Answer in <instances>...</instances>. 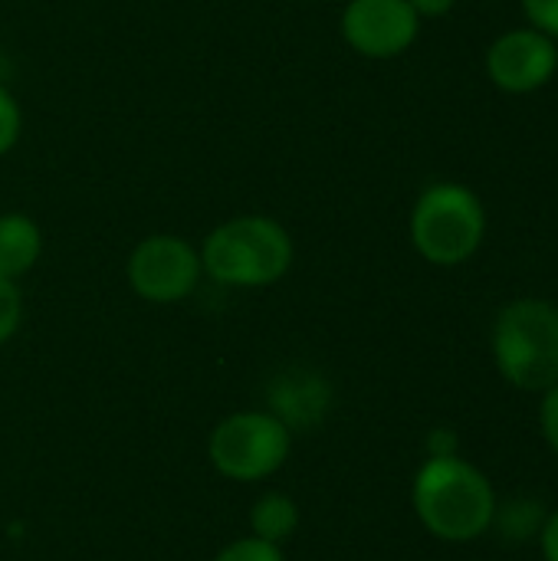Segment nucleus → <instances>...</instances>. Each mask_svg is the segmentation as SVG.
<instances>
[{
    "label": "nucleus",
    "instance_id": "f257e3e1",
    "mask_svg": "<svg viewBox=\"0 0 558 561\" xmlns=\"http://www.w3.org/2000/svg\"><path fill=\"white\" fill-rule=\"evenodd\" d=\"M414 513L421 526L441 542H474L490 533L497 519L493 483L457 457H428L414 477Z\"/></svg>",
    "mask_w": 558,
    "mask_h": 561
},
{
    "label": "nucleus",
    "instance_id": "f03ea898",
    "mask_svg": "<svg viewBox=\"0 0 558 561\" xmlns=\"http://www.w3.org/2000/svg\"><path fill=\"white\" fill-rule=\"evenodd\" d=\"M289 230L266 214H240L214 227L201 247V270L220 286H273L293 266Z\"/></svg>",
    "mask_w": 558,
    "mask_h": 561
},
{
    "label": "nucleus",
    "instance_id": "7ed1b4c3",
    "mask_svg": "<svg viewBox=\"0 0 558 561\" xmlns=\"http://www.w3.org/2000/svg\"><path fill=\"white\" fill-rule=\"evenodd\" d=\"M493 362L506 385L546 394L558 385V306L549 299H516L493 325Z\"/></svg>",
    "mask_w": 558,
    "mask_h": 561
},
{
    "label": "nucleus",
    "instance_id": "20e7f679",
    "mask_svg": "<svg viewBox=\"0 0 558 561\" xmlns=\"http://www.w3.org/2000/svg\"><path fill=\"white\" fill-rule=\"evenodd\" d=\"M483 237V201L464 184H431L411 210V243L434 266L467 263L480 250Z\"/></svg>",
    "mask_w": 558,
    "mask_h": 561
},
{
    "label": "nucleus",
    "instance_id": "39448f33",
    "mask_svg": "<svg viewBox=\"0 0 558 561\" xmlns=\"http://www.w3.org/2000/svg\"><path fill=\"white\" fill-rule=\"evenodd\" d=\"M293 434L266 411L227 417L210 437V460L230 480H266L289 457Z\"/></svg>",
    "mask_w": 558,
    "mask_h": 561
},
{
    "label": "nucleus",
    "instance_id": "423d86ee",
    "mask_svg": "<svg viewBox=\"0 0 558 561\" xmlns=\"http://www.w3.org/2000/svg\"><path fill=\"white\" fill-rule=\"evenodd\" d=\"M201 250H194L184 237L174 233H151L141 243H135L125 276L135 296L145 302H181L197 289L201 279Z\"/></svg>",
    "mask_w": 558,
    "mask_h": 561
},
{
    "label": "nucleus",
    "instance_id": "0eeeda50",
    "mask_svg": "<svg viewBox=\"0 0 558 561\" xmlns=\"http://www.w3.org/2000/svg\"><path fill=\"white\" fill-rule=\"evenodd\" d=\"M421 16L408 0H349L342 10V36L365 59H395L418 39Z\"/></svg>",
    "mask_w": 558,
    "mask_h": 561
},
{
    "label": "nucleus",
    "instance_id": "6e6552de",
    "mask_svg": "<svg viewBox=\"0 0 558 561\" xmlns=\"http://www.w3.org/2000/svg\"><path fill=\"white\" fill-rule=\"evenodd\" d=\"M558 69V46L539 30H510L487 49V76L497 89L526 95L543 89Z\"/></svg>",
    "mask_w": 558,
    "mask_h": 561
},
{
    "label": "nucleus",
    "instance_id": "1a4fd4ad",
    "mask_svg": "<svg viewBox=\"0 0 558 561\" xmlns=\"http://www.w3.org/2000/svg\"><path fill=\"white\" fill-rule=\"evenodd\" d=\"M329 404H332V388L316 371L293 368V371H283L280 378H273V385H270L273 417L289 434L293 431H312L316 424H322Z\"/></svg>",
    "mask_w": 558,
    "mask_h": 561
},
{
    "label": "nucleus",
    "instance_id": "9d476101",
    "mask_svg": "<svg viewBox=\"0 0 558 561\" xmlns=\"http://www.w3.org/2000/svg\"><path fill=\"white\" fill-rule=\"evenodd\" d=\"M43 253V230L33 217L10 210L0 214V276L16 279L36 266Z\"/></svg>",
    "mask_w": 558,
    "mask_h": 561
},
{
    "label": "nucleus",
    "instance_id": "9b49d317",
    "mask_svg": "<svg viewBox=\"0 0 558 561\" xmlns=\"http://www.w3.org/2000/svg\"><path fill=\"white\" fill-rule=\"evenodd\" d=\"M250 523H253V536L257 539H266V542L280 546L283 539L293 536V529L299 523V513H296V503L293 500H286L280 493H270V496H263L253 506Z\"/></svg>",
    "mask_w": 558,
    "mask_h": 561
},
{
    "label": "nucleus",
    "instance_id": "f8f14e48",
    "mask_svg": "<svg viewBox=\"0 0 558 561\" xmlns=\"http://www.w3.org/2000/svg\"><path fill=\"white\" fill-rule=\"evenodd\" d=\"M546 516H549L546 506L536 500H510L506 506H497L493 526H500L506 542H529V539H539Z\"/></svg>",
    "mask_w": 558,
    "mask_h": 561
},
{
    "label": "nucleus",
    "instance_id": "ddd939ff",
    "mask_svg": "<svg viewBox=\"0 0 558 561\" xmlns=\"http://www.w3.org/2000/svg\"><path fill=\"white\" fill-rule=\"evenodd\" d=\"M20 316H23V299L16 279L0 276V345L13 339V332L20 329Z\"/></svg>",
    "mask_w": 558,
    "mask_h": 561
},
{
    "label": "nucleus",
    "instance_id": "4468645a",
    "mask_svg": "<svg viewBox=\"0 0 558 561\" xmlns=\"http://www.w3.org/2000/svg\"><path fill=\"white\" fill-rule=\"evenodd\" d=\"M214 561H283V552H280V546L253 536V539H237Z\"/></svg>",
    "mask_w": 558,
    "mask_h": 561
},
{
    "label": "nucleus",
    "instance_id": "2eb2a0df",
    "mask_svg": "<svg viewBox=\"0 0 558 561\" xmlns=\"http://www.w3.org/2000/svg\"><path fill=\"white\" fill-rule=\"evenodd\" d=\"M20 128H23L20 105H16V99H13V92L0 82V158L16 145Z\"/></svg>",
    "mask_w": 558,
    "mask_h": 561
},
{
    "label": "nucleus",
    "instance_id": "dca6fc26",
    "mask_svg": "<svg viewBox=\"0 0 558 561\" xmlns=\"http://www.w3.org/2000/svg\"><path fill=\"white\" fill-rule=\"evenodd\" d=\"M523 10H526L533 30L558 39V0H523Z\"/></svg>",
    "mask_w": 558,
    "mask_h": 561
},
{
    "label": "nucleus",
    "instance_id": "f3484780",
    "mask_svg": "<svg viewBox=\"0 0 558 561\" xmlns=\"http://www.w3.org/2000/svg\"><path fill=\"white\" fill-rule=\"evenodd\" d=\"M539 424H543V437L553 447V454L558 457V385H553L543 394V411H539Z\"/></svg>",
    "mask_w": 558,
    "mask_h": 561
},
{
    "label": "nucleus",
    "instance_id": "a211bd4d",
    "mask_svg": "<svg viewBox=\"0 0 558 561\" xmlns=\"http://www.w3.org/2000/svg\"><path fill=\"white\" fill-rule=\"evenodd\" d=\"M457 450H460V440L454 431L437 427L428 434V457H457Z\"/></svg>",
    "mask_w": 558,
    "mask_h": 561
},
{
    "label": "nucleus",
    "instance_id": "6ab92c4d",
    "mask_svg": "<svg viewBox=\"0 0 558 561\" xmlns=\"http://www.w3.org/2000/svg\"><path fill=\"white\" fill-rule=\"evenodd\" d=\"M539 549H543L546 561H558V513L546 516L543 533H539Z\"/></svg>",
    "mask_w": 558,
    "mask_h": 561
},
{
    "label": "nucleus",
    "instance_id": "aec40b11",
    "mask_svg": "<svg viewBox=\"0 0 558 561\" xmlns=\"http://www.w3.org/2000/svg\"><path fill=\"white\" fill-rule=\"evenodd\" d=\"M408 3H411V10L418 16H444V13L454 10L457 0H408Z\"/></svg>",
    "mask_w": 558,
    "mask_h": 561
}]
</instances>
